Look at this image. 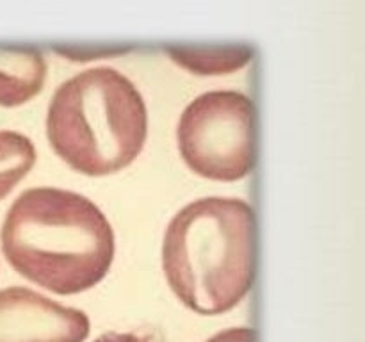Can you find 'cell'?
Returning a JSON list of instances; mask_svg holds the SVG:
<instances>
[{"mask_svg": "<svg viewBox=\"0 0 365 342\" xmlns=\"http://www.w3.org/2000/svg\"><path fill=\"white\" fill-rule=\"evenodd\" d=\"M177 139L185 164L200 177L241 180L255 166V105L237 91L205 93L182 113Z\"/></svg>", "mask_w": 365, "mask_h": 342, "instance_id": "cell-4", "label": "cell"}, {"mask_svg": "<svg viewBox=\"0 0 365 342\" xmlns=\"http://www.w3.org/2000/svg\"><path fill=\"white\" fill-rule=\"evenodd\" d=\"M175 59L196 73H230L248 63L250 53L241 48L178 50Z\"/></svg>", "mask_w": 365, "mask_h": 342, "instance_id": "cell-8", "label": "cell"}, {"mask_svg": "<svg viewBox=\"0 0 365 342\" xmlns=\"http://www.w3.org/2000/svg\"><path fill=\"white\" fill-rule=\"evenodd\" d=\"M148 134L145 100L125 75L91 68L53 93L46 135L53 152L89 177L116 173L135 160Z\"/></svg>", "mask_w": 365, "mask_h": 342, "instance_id": "cell-3", "label": "cell"}, {"mask_svg": "<svg viewBox=\"0 0 365 342\" xmlns=\"http://www.w3.org/2000/svg\"><path fill=\"white\" fill-rule=\"evenodd\" d=\"M2 252L27 280L78 294L106 278L114 259V232L89 198L56 187L21 192L4 219Z\"/></svg>", "mask_w": 365, "mask_h": 342, "instance_id": "cell-1", "label": "cell"}, {"mask_svg": "<svg viewBox=\"0 0 365 342\" xmlns=\"http://www.w3.org/2000/svg\"><path fill=\"white\" fill-rule=\"evenodd\" d=\"M207 342H259V335L252 328H228L210 337Z\"/></svg>", "mask_w": 365, "mask_h": 342, "instance_id": "cell-9", "label": "cell"}, {"mask_svg": "<svg viewBox=\"0 0 365 342\" xmlns=\"http://www.w3.org/2000/svg\"><path fill=\"white\" fill-rule=\"evenodd\" d=\"M89 319L27 287L0 291V342H84Z\"/></svg>", "mask_w": 365, "mask_h": 342, "instance_id": "cell-5", "label": "cell"}, {"mask_svg": "<svg viewBox=\"0 0 365 342\" xmlns=\"http://www.w3.org/2000/svg\"><path fill=\"white\" fill-rule=\"evenodd\" d=\"M46 66L34 50H0V105L16 107L43 89Z\"/></svg>", "mask_w": 365, "mask_h": 342, "instance_id": "cell-6", "label": "cell"}, {"mask_svg": "<svg viewBox=\"0 0 365 342\" xmlns=\"http://www.w3.org/2000/svg\"><path fill=\"white\" fill-rule=\"evenodd\" d=\"M36 162L34 145L24 134L0 130V200L6 198Z\"/></svg>", "mask_w": 365, "mask_h": 342, "instance_id": "cell-7", "label": "cell"}, {"mask_svg": "<svg viewBox=\"0 0 365 342\" xmlns=\"http://www.w3.org/2000/svg\"><path fill=\"white\" fill-rule=\"evenodd\" d=\"M255 212L237 198H202L175 214L166 228L163 267L171 291L203 316L234 309L253 287Z\"/></svg>", "mask_w": 365, "mask_h": 342, "instance_id": "cell-2", "label": "cell"}]
</instances>
